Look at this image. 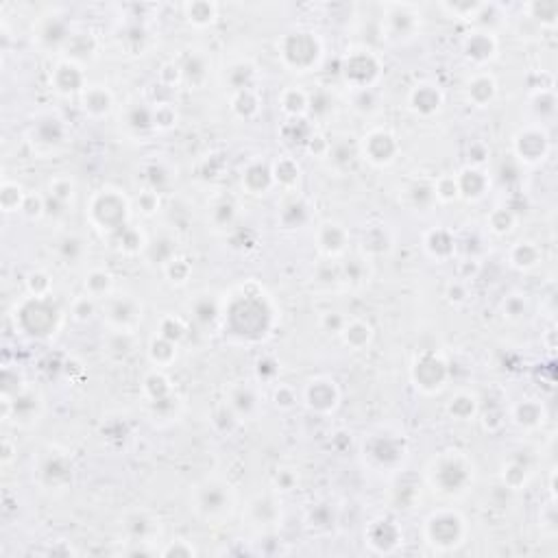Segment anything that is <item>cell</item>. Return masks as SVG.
<instances>
[{"instance_id":"4fadbf2b","label":"cell","mask_w":558,"mask_h":558,"mask_svg":"<svg viewBox=\"0 0 558 558\" xmlns=\"http://www.w3.org/2000/svg\"><path fill=\"white\" fill-rule=\"evenodd\" d=\"M186 20L196 28H207L219 20V5L209 0H194V3L184 5Z\"/></svg>"},{"instance_id":"30bf717a","label":"cell","mask_w":558,"mask_h":558,"mask_svg":"<svg viewBox=\"0 0 558 558\" xmlns=\"http://www.w3.org/2000/svg\"><path fill=\"white\" fill-rule=\"evenodd\" d=\"M305 399L312 410L330 412L338 404V391L334 386V379H312L305 391Z\"/></svg>"},{"instance_id":"d6a6232c","label":"cell","mask_w":558,"mask_h":558,"mask_svg":"<svg viewBox=\"0 0 558 558\" xmlns=\"http://www.w3.org/2000/svg\"><path fill=\"white\" fill-rule=\"evenodd\" d=\"M451 414L453 416H458V418H467L469 414H473V410H475V399L471 397V395H467V393H463V395H458L456 399H451Z\"/></svg>"},{"instance_id":"4316f807","label":"cell","mask_w":558,"mask_h":558,"mask_svg":"<svg viewBox=\"0 0 558 558\" xmlns=\"http://www.w3.org/2000/svg\"><path fill=\"white\" fill-rule=\"evenodd\" d=\"M273 177L282 186L290 188L299 181V166L293 159H282L277 164V168L273 170Z\"/></svg>"},{"instance_id":"e0dca14e","label":"cell","mask_w":558,"mask_h":558,"mask_svg":"<svg viewBox=\"0 0 558 558\" xmlns=\"http://www.w3.org/2000/svg\"><path fill=\"white\" fill-rule=\"evenodd\" d=\"M68 471H70V467H68V460H65V458H61L59 453L51 451L48 456L44 458L42 467H40V478H42L46 484H51V486H57L61 480H65V478H68Z\"/></svg>"},{"instance_id":"484cf974","label":"cell","mask_w":558,"mask_h":558,"mask_svg":"<svg viewBox=\"0 0 558 558\" xmlns=\"http://www.w3.org/2000/svg\"><path fill=\"white\" fill-rule=\"evenodd\" d=\"M282 107L290 116H301L307 110V96L301 90H286L282 94Z\"/></svg>"},{"instance_id":"d590c367","label":"cell","mask_w":558,"mask_h":558,"mask_svg":"<svg viewBox=\"0 0 558 558\" xmlns=\"http://www.w3.org/2000/svg\"><path fill=\"white\" fill-rule=\"evenodd\" d=\"M205 301V307L201 305V301L194 305V314H196V319L199 321H203V323H207V321H212L214 317H216V305L214 303H209L207 299H203Z\"/></svg>"},{"instance_id":"ab89813d","label":"cell","mask_w":558,"mask_h":558,"mask_svg":"<svg viewBox=\"0 0 558 558\" xmlns=\"http://www.w3.org/2000/svg\"><path fill=\"white\" fill-rule=\"evenodd\" d=\"M0 458H3V465H5V467L11 463L14 453H11V443H9V441H5V443H3V456H0Z\"/></svg>"},{"instance_id":"4dcf8cb0","label":"cell","mask_w":558,"mask_h":558,"mask_svg":"<svg viewBox=\"0 0 558 558\" xmlns=\"http://www.w3.org/2000/svg\"><path fill=\"white\" fill-rule=\"evenodd\" d=\"M59 251L63 256V260H70V262H77L81 256H83V242L75 236H65L59 244Z\"/></svg>"},{"instance_id":"f35d334b","label":"cell","mask_w":558,"mask_h":558,"mask_svg":"<svg viewBox=\"0 0 558 558\" xmlns=\"http://www.w3.org/2000/svg\"><path fill=\"white\" fill-rule=\"evenodd\" d=\"M275 399H277V406H279V404H282V406H290V404L295 401V397H293V393H290L288 389H279L277 395H275Z\"/></svg>"},{"instance_id":"d4e9b609","label":"cell","mask_w":558,"mask_h":558,"mask_svg":"<svg viewBox=\"0 0 558 558\" xmlns=\"http://www.w3.org/2000/svg\"><path fill=\"white\" fill-rule=\"evenodd\" d=\"M51 286H53L51 277L46 273H42V270L31 273L28 279H26V288H28L31 297H35V299H46L48 293H51Z\"/></svg>"},{"instance_id":"2e32d148","label":"cell","mask_w":558,"mask_h":558,"mask_svg":"<svg viewBox=\"0 0 558 558\" xmlns=\"http://www.w3.org/2000/svg\"><path fill=\"white\" fill-rule=\"evenodd\" d=\"M410 102L418 114H432L441 107V92L434 85H418L412 92Z\"/></svg>"},{"instance_id":"7a4b0ae2","label":"cell","mask_w":558,"mask_h":558,"mask_svg":"<svg viewBox=\"0 0 558 558\" xmlns=\"http://www.w3.org/2000/svg\"><path fill=\"white\" fill-rule=\"evenodd\" d=\"M430 480L438 491L456 493L473 480V463L460 451H445L430 467Z\"/></svg>"},{"instance_id":"e575fe53","label":"cell","mask_w":558,"mask_h":558,"mask_svg":"<svg viewBox=\"0 0 558 558\" xmlns=\"http://www.w3.org/2000/svg\"><path fill=\"white\" fill-rule=\"evenodd\" d=\"M434 194H436V199H441V201L458 199V194H460V190H458V179L443 177V179L438 181V186L434 188Z\"/></svg>"},{"instance_id":"ba28073f","label":"cell","mask_w":558,"mask_h":558,"mask_svg":"<svg viewBox=\"0 0 558 558\" xmlns=\"http://www.w3.org/2000/svg\"><path fill=\"white\" fill-rule=\"evenodd\" d=\"M447 371H445V362L438 360L436 356H423L414 364V381L416 386H421L426 391H434L443 386Z\"/></svg>"},{"instance_id":"7c38bea8","label":"cell","mask_w":558,"mask_h":558,"mask_svg":"<svg viewBox=\"0 0 558 558\" xmlns=\"http://www.w3.org/2000/svg\"><path fill=\"white\" fill-rule=\"evenodd\" d=\"M53 81H55V88L63 94H73L77 90H81L83 85V73L81 68L77 65V61L73 59H63L55 65V73H53Z\"/></svg>"},{"instance_id":"74e56055","label":"cell","mask_w":558,"mask_h":558,"mask_svg":"<svg viewBox=\"0 0 558 558\" xmlns=\"http://www.w3.org/2000/svg\"><path fill=\"white\" fill-rule=\"evenodd\" d=\"M92 312H94V303H92V297H83L77 301L75 305V314H77V319H90L92 317Z\"/></svg>"},{"instance_id":"cb8c5ba5","label":"cell","mask_w":558,"mask_h":558,"mask_svg":"<svg viewBox=\"0 0 558 558\" xmlns=\"http://www.w3.org/2000/svg\"><path fill=\"white\" fill-rule=\"evenodd\" d=\"M484 3H443L441 9L447 11L453 18H463V20H473L480 18V14L484 11Z\"/></svg>"},{"instance_id":"83f0119b","label":"cell","mask_w":558,"mask_h":558,"mask_svg":"<svg viewBox=\"0 0 558 558\" xmlns=\"http://www.w3.org/2000/svg\"><path fill=\"white\" fill-rule=\"evenodd\" d=\"M48 194L53 201L57 203H65L75 196V184L70 181L68 177H55L51 184H48Z\"/></svg>"},{"instance_id":"9a60e30c","label":"cell","mask_w":558,"mask_h":558,"mask_svg":"<svg viewBox=\"0 0 558 558\" xmlns=\"http://www.w3.org/2000/svg\"><path fill=\"white\" fill-rule=\"evenodd\" d=\"M319 242L327 256H340L347 244V231L336 223H327L319 231Z\"/></svg>"},{"instance_id":"f546056e","label":"cell","mask_w":558,"mask_h":558,"mask_svg":"<svg viewBox=\"0 0 558 558\" xmlns=\"http://www.w3.org/2000/svg\"><path fill=\"white\" fill-rule=\"evenodd\" d=\"M181 73L188 81H199V79H205L207 73H205V59L201 55H192V59H188L184 65H181Z\"/></svg>"},{"instance_id":"44dd1931","label":"cell","mask_w":558,"mask_h":558,"mask_svg":"<svg viewBox=\"0 0 558 558\" xmlns=\"http://www.w3.org/2000/svg\"><path fill=\"white\" fill-rule=\"evenodd\" d=\"M112 286H114V277L107 273V270H92L88 277H85V290L90 293V297H102V295H110L112 293Z\"/></svg>"},{"instance_id":"d6986e66","label":"cell","mask_w":558,"mask_h":558,"mask_svg":"<svg viewBox=\"0 0 558 558\" xmlns=\"http://www.w3.org/2000/svg\"><path fill=\"white\" fill-rule=\"evenodd\" d=\"M342 336H344V342L354 349H362L364 344H369L371 336H373V330L369 323L364 321H352V323H344L342 325Z\"/></svg>"},{"instance_id":"5b68a950","label":"cell","mask_w":558,"mask_h":558,"mask_svg":"<svg viewBox=\"0 0 558 558\" xmlns=\"http://www.w3.org/2000/svg\"><path fill=\"white\" fill-rule=\"evenodd\" d=\"M107 321L118 330V334H131V330L142 321V305L131 297L110 299Z\"/></svg>"},{"instance_id":"9c48e42d","label":"cell","mask_w":558,"mask_h":558,"mask_svg":"<svg viewBox=\"0 0 558 558\" xmlns=\"http://www.w3.org/2000/svg\"><path fill=\"white\" fill-rule=\"evenodd\" d=\"M35 38H38L46 48H65L68 40L73 38V35L68 33V26L65 22L61 20V16H46L38 28H35Z\"/></svg>"},{"instance_id":"277c9868","label":"cell","mask_w":558,"mask_h":558,"mask_svg":"<svg viewBox=\"0 0 558 558\" xmlns=\"http://www.w3.org/2000/svg\"><path fill=\"white\" fill-rule=\"evenodd\" d=\"M384 18H386V31L391 38H412L416 28H421V11L412 3H391L384 5Z\"/></svg>"},{"instance_id":"5bb4252c","label":"cell","mask_w":558,"mask_h":558,"mask_svg":"<svg viewBox=\"0 0 558 558\" xmlns=\"http://www.w3.org/2000/svg\"><path fill=\"white\" fill-rule=\"evenodd\" d=\"M112 92L105 85H85L83 90V110L90 116H105L112 110Z\"/></svg>"},{"instance_id":"8d00e7d4","label":"cell","mask_w":558,"mask_h":558,"mask_svg":"<svg viewBox=\"0 0 558 558\" xmlns=\"http://www.w3.org/2000/svg\"><path fill=\"white\" fill-rule=\"evenodd\" d=\"M140 207H142V212L144 214H153L157 205H159V199H157V192H144V194H140Z\"/></svg>"},{"instance_id":"836d02e7","label":"cell","mask_w":558,"mask_h":558,"mask_svg":"<svg viewBox=\"0 0 558 558\" xmlns=\"http://www.w3.org/2000/svg\"><path fill=\"white\" fill-rule=\"evenodd\" d=\"M166 273L170 277V282H177V284H186L188 282V275H190V266L188 262L184 260H170L166 262Z\"/></svg>"},{"instance_id":"603a6c76","label":"cell","mask_w":558,"mask_h":558,"mask_svg":"<svg viewBox=\"0 0 558 558\" xmlns=\"http://www.w3.org/2000/svg\"><path fill=\"white\" fill-rule=\"evenodd\" d=\"M151 360L157 364V367H166L170 364L174 358H177V349H174V342L166 340L164 336L162 338H155L151 342Z\"/></svg>"},{"instance_id":"ac0fdd59","label":"cell","mask_w":558,"mask_h":558,"mask_svg":"<svg viewBox=\"0 0 558 558\" xmlns=\"http://www.w3.org/2000/svg\"><path fill=\"white\" fill-rule=\"evenodd\" d=\"M24 199H26V192L22 190L20 184L3 181V186H0V205H3L5 214H11V212H18V209H22Z\"/></svg>"},{"instance_id":"1f68e13d","label":"cell","mask_w":558,"mask_h":558,"mask_svg":"<svg viewBox=\"0 0 558 558\" xmlns=\"http://www.w3.org/2000/svg\"><path fill=\"white\" fill-rule=\"evenodd\" d=\"M20 212L26 214L28 219H40L42 214H46V201L40 194H26Z\"/></svg>"},{"instance_id":"f1b7e54d","label":"cell","mask_w":558,"mask_h":558,"mask_svg":"<svg viewBox=\"0 0 558 558\" xmlns=\"http://www.w3.org/2000/svg\"><path fill=\"white\" fill-rule=\"evenodd\" d=\"M473 188V196H480L482 194V188H484V179H482V172H478V170H465L463 174H460V179H458V190L460 192H465V194H469V190Z\"/></svg>"},{"instance_id":"3957f363","label":"cell","mask_w":558,"mask_h":558,"mask_svg":"<svg viewBox=\"0 0 558 558\" xmlns=\"http://www.w3.org/2000/svg\"><path fill=\"white\" fill-rule=\"evenodd\" d=\"M90 214H92V223L98 229L118 233L120 229H125V223L129 219V205H127V199L120 192L100 190L92 199Z\"/></svg>"},{"instance_id":"7402d4cb","label":"cell","mask_w":558,"mask_h":558,"mask_svg":"<svg viewBox=\"0 0 558 558\" xmlns=\"http://www.w3.org/2000/svg\"><path fill=\"white\" fill-rule=\"evenodd\" d=\"M273 184V170H268L266 166H251L247 170V174H244V186H247L251 192H262L266 190L268 186Z\"/></svg>"},{"instance_id":"ffe728a7","label":"cell","mask_w":558,"mask_h":558,"mask_svg":"<svg viewBox=\"0 0 558 558\" xmlns=\"http://www.w3.org/2000/svg\"><path fill=\"white\" fill-rule=\"evenodd\" d=\"M495 94V81L491 75H475L469 83V98L478 105H484Z\"/></svg>"},{"instance_id":"6da1fadb","label":"cell","mask_w":558,"mask_h":558,"mask_svg":"<svg viewBox=\"0 0 558 558\" xmlns=\"http://www.w3.org/2000/svg\"><path fill=\"white\" fill-rule=\"evenodd\" d=\"M323 55V44L317 33L312 31H293L286 33L279 42V57L293 68V73H310V68L319 63Z\"/></svg>"},{"instance_id":"52a82bcc","label":"cell","mask_w":558,"mask_h":558,"mask_svg":"<svg viewBox=\"0 0 558 558\" xmlns=\"http://www.w3.org/2000/svg\"><path fill=\"white\" fill-rule=\"evenodd\" d=\"M377 70H379V63L371 51H354L347 57V63H344L347 79H352L360 88L369 85V81L373 77H377Z\"/></svg>"},{"instance_id":"8fae6325","label":"cell","mask_w":558,"mask_h":558,"mask_svg":"<svg viewBox=\"0 0 558 558\" xmlns=\"http://www.w3.org/2000/svg\"><path fill=\"white\" fill-rule=\"evenodd\" d=\"M495 53H498V40L493 38V33H488V31H478V33L469 35L465 42V55L475 63H484L488 59H493Z\"/></svg>"},{"instance_id":"8992f818","label":"cell","mask_w":558,"mask_h":558,"mask_svg":"<svg viewBox=\"0 0 558 558\" xmlns=\"http://www.w3.org/2000/svg\"><path fill=\"white\" fill-rule=\"evenodd\" d=\"M362 151H364V157L369 162L384 166V164H391L395 159L397 142H395V137L386 131H373L364 137Z\"/></svg>"}]
</instances>
